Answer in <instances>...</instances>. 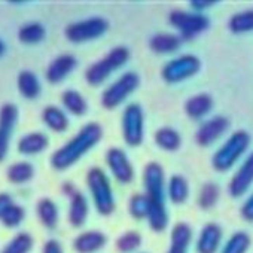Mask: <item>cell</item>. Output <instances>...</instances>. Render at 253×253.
Listing matches in <instances>:
<instances>
[{"instance_id": "25", "label": "cell", "mask_w": 253, "mask_h": 253, "mask_svg": "<svg viewBox=\"0 0 253 253\" xmlns=\"http://www.w3.org/2000/svg\"><path fill=\"white\" fill-rule=\"evenodd\" d=\"M180 43L182 39L173 33H158L151 39L149 46L157 54H170L177 51L180 48Z\"/></svg>"}, {"instance_id": "40", "label": "cell", "mask_w": 253, "mask_h": 253, "mask_svg": "<svg viewBox=\"0 0 253 253\" xmlns=\"http://www.w3.org/2000/svg\"><path fill=\"white\" fill-rule=\"evenodd\" d=\"M217 2L216 0H192V2H189L191 8L195 9V11H204V9H209L211 6H214Z\"/></svg>"}, {"instance_id": "1", "label": "cell", "mask_w": 253, "mask_h": 253, "mask_svg": "<svg viewBox=\"0 0 253 253\" xmlns=\"http://www.w3.org/2000/svg\"><path fill=\"white\" fill-rule=\"evenodd\" d=\"M143 183L146 195L151 200V211L148 216L149 226L155 232H163L169 225V211L166 207V176L163 167L151 161L143 170Z\"/></svg>"}, {"instance_id": "35", "label": "cell", "mask_w": 253, "mask_h": 253, "mask_svg": "<svg viewBox=\"0 0 253 253\" xmlns=\"http://www.w3.org/2000/svg\"><path fill=\"white\" fill-rule=\"evenodd\" d=\"M33 247V238L27 232L17 234L0 253H29Z\"/></svg>"}, {"instance_id": "37", "label": "cell", "mask_w": 253, "mask_h": 253, "mask_svg": "<svg viewBox=\"0 0 253 253\" xmlns=\"http://www.w3.org/2000/svg\"><path fill=\"white\" fill-rule=\"evenodd\" d=\"M24 216H26L24 209H23L21 206H18V204L14 203V204L9 207V210L5 213V216H3L2 219H0V220H2V223H3L6 228H15V226H18V225L23 222Z\"/></svg>"}, {"instance_id": "8", "label": "cell", "mask_w": 253, "mask_h": 253, "mask_svg": "<svg viewBox=\"0 0 253 253\" xmlns=\"http://www.w3.org/2000/svg\"><path fill=\"white\" fill-rule=\"evenodd\" d=\"M170 24L179 30L180 39L183 41H191L195 39L198 35L206 32L209 29V18L201 15V14H192V12H185V11H171L169 15Z\"/></svg>"}, {"instance_id": "21", "label": "cell", "mask_w": 253, "mask_h": 253, "mask_svg": "<svg viewBox=\"0 0 253 253\" xmlns=\"http://www.w3.org/2000/svg\"><path fill=\"white\" fill-rule=\"evenodd\" d=\"M213 107V98L209 94H197L186 100L185 103V112L192 119H200L204 115H207Z\"/></svg>"}, {"instance_id": "23", "label": "cell", "mask_w": 253, "mask_h": 253, "mask_svg": "<svg viewBox=\"0 0 253 253\" xmlns=\"http://www.w3.org/2000/svg\"><path fill=\"white\" fill-rule=\"evenodd\" d=\"M36 213L41 223L48 228L54 229L58 223V207L51 198H41L36 204Z\"/></svg>"}, {"instance_id": "3", "label": "cell", "mask_w": 253, "mask_h": 253, "mask_svg": "<svg viewBox=\"0 0 253 253\" xmlns=\"http://www.w3.org/2000/svg\"><path fill=\"white\" fill-rule=\"evenodd\" d=\"M250 146V136L244 130L232 133L228 140L214 152L211 166L216 171H228Z\"/></svg>"}, {"instance_id": "14", "label": "cell", "mask_w": 253, "mask_h": 253, "mask_svg": "<svg viewBox=\"0 0 253 253\" xmlns=\"http://www.w3.org/2000/svg\"><path fill=\"white\" fill-rule=\"evenodd\" d=\"M253 183V152L246 158V161L240 166L235 174L231 177L228 191L232 197L244 195Z\"/></svg>"}, {"instance_id": "15", "label": "cell", "mask_w": 253, "mask_h": 253, "mask_svg": "<svg viewBox=\"0 0 253 253\" xmlns=\"http://www.w3.org/2000/svg\"><path fill=\"white\" fill-rule=\"evenodd\" d=\"M76 64H78V61H76V58L73 55H70V54L58 55L57 58H54L49 63V66L46 69V73H45L46 81L49 84H60V82H63L75 70Z\"/></svg>"}, {"instance_id": "19", "label": "cell", "mask_w": 253, "mask_h": 253, "mask_svg": "<svg viewBox=\"0 0 253 253\" xmlns=\"http://www.w3.org/2000/svg\"><path fill=\"white\" fill-rule=\"evenodd\" d=\"M88 201L85 195L79 191H75L70 195V206H69V222L75 228H81L86 217H88Z\"/></svg>"}, {"instance_id": "32", "label": "cell", "mask_w": 253, "mask_h": 253, "mask_svg": "<svg viewBox=\"0 0 253 253\" xmlns=\"http://www.w3.org/2000/svg\"><path fill=\"white\" fill-rule=\"evenodd\" d=\"M115 246L121 253H133L142 246V235L137 231H126L116 238Z\"/></svg>"}, {"instance_id": "20", "label": "cell", "mask_w": 253, "mask_h": 253, "mask_svg": "<svg viewBox=\"0 0 253 253\" xmlns=\"http://www.w3.org/2000/svg\"><path fill=\"white\" fill-rule=\"evenodd\" d=\"M171 246L167 253H186L192 240V228L186 222H179L171 229Z\"/></svg>"}, {"instance_id": "39", "label": "cell", "mask_w": 253, "mask_h": 253, "mask_svg": "<svg viewBox=\"0 0 253 253\" xmlns=\"http://www.w3.org/2000/svg\"><path fill=\"white\" fill-rule=\"evenodd\" d=\"M12 204H14V201L9 194H5V192L0 194V219L5 216V213L9 210V207Z\"/></svg>"}, {"instance_id": "17", "label": "cell", "mask_w": 253, "mask_h": 253, "mask_svg": "<svg viewBox=\"0 0 253 253\" xmlns=\"http://www.w3.org/2000/svg\"><path fill=\"white\" fill-rule=\"evenodd\" d=\"M106 235L101 231H85L73 241V249L78 253H95L106 244Z\"/></svg>"}, {"instance_id": "6", "label": "cell", "mask_w": 253, "mask_h": 253, "mask_svg": "<svg viewBox=\"0 0 253 253\" xmlns=\"http://www.w3.org/2000/svg\"><path fill=\"white\" fill-rule=\"evenodd\" d=\"M140 85V78L134 72H126L112 85H109L101 94V106L104 109H115L126 100Z\"/></svg>"}, {"instance_id": "13", "label": "cell", "mask_w": 253, "mask_h": 253, "mask_svg": "<svg viewBox=\"0 0 253 253\" xmlns=\"http://www.w3.org/2000/svg\"><path fill=\"white\" fill-rule=\"evenodd\" d=\"M229 126V121L225 116H213L197 130L195 140L200 146H210L214 143Z\"/></svg>"}, {"instance_id": "27", "label": "cell", "mask_w": 253, "mask_h": 253, "mask_svg": "<svg viewBox=\"0 0 253 253\" xmlns=\"http://www.w3.org/2000/svg\"><path fill=\"white\" fill-rule=\"evenodd\" d=\"M155 143L164 151L174 152L180 148L182 137L171 126H163V128H160L155 133Z\"/></svg>"}, {"instance_id": "26", "label": "cell", "mask_w": 253, "mask_h": 253, "mask_svg": "<svg viewBox=\"0 0 253 253\" xmlns=\"http://www.w3.org/2000/svg\"><path fill=\"white\" fill-rule=\"evenodd\" d=\"M35 176V167L27 163V161H18L14 163L8 170H6V179L8 182L14 185H23L32 180Z\"/></svg>"}, {"instance_id": "29", "label": "cell", "mask_w": 253, "mask_h": 253, "mask_svg": "<svg viewBox=\"0 0 253 253\" xmlns=\"http://www.w3.org/2000/svg\"><path fill=\"white\" fill-rule=\"evenodd\" d=\"M189 195V185L180 174H174L169 180V198L174 204H183Z\"/></svg>"}, {"instance_id": "38", "label": "cell", "mask_w": 253, "mask_h": 253, "mask_svg": "<svg viewBox=\"0 0 253 253\" xmlns=\"http://www.w3.org/2000/svg\"><path fill=\"white\" fill-rule=\"evenodd\" d=\"M241 216L247 222H253V194L244 201L241 207Z\"/></svg>"}, {"instance_id": "9", "label": "cell", "mask_w": 253, "mask_h": 253, "mask_svg": "<svg viewBox=\"0 0 253 253\" xmlns=\"http://www.w3.org/2000/svg\"><path fill=\"white\" fill-rule=\"evenodd\" d=\"M109 29L107 20L103 17H92L84 21L72 23L66 27V38L72 43H84L103 36Z\"/></svg>"}, {"instance_id": "22", "label": "cell", "mask_w": 253, "mask_h": 253, "mask_svg": "<svg viewBox=\"0 0 253 253\" xmlns=\"http://www.w3.org/2000/svg\"><path fill=\"white\" fill-rule=\"evenodd\" d=\"M42 121L49 130L55 133H63L69 126L67 115L57 106H46L42 112Z\"/></svg>"}, {"instance_id": "11", "label": "cell", "mask_w": 253, "mask_h": 253, "mask_svg": "<svg viewBox=\"0 0 253 253\" xmlns=\"http://www.w3.org/2000/svg\"><path fill=\"white\" fill-rule=\"evenodd\" d=\"M18 121V109L12 103H5L0 107V163H3L9 152L11 139Z\"/></svg>"}, {"instance_id": "16", "label": "cell", "mask_w": 253, "mask_h": 253, "mask_svg": "<svg viewBox=\"0 0 253 253\" xmlns=\"http://www.w3.org/2000/svg\"><path fill=\"white\" fill-rule=\"evenodd\" d=\"M222 241V229L216 223H207L200 231L197 240V252L198 253H216L220 247Z\"/></svg>"}, {"instance_id": "10", "label": "cell", "mask_w": 253, "mask_h": 253, "mask_svg": "<svg viewBox=\"0 0 253 253\" xmlns=\"http://www.w3.org/2000/svg\"><path fill=\"white\" fill-rule=\"evenodd\" d=\"M200 69H201L200 58L195 55H191V54H185V55H180V57L169 61L163 67L161 75L166 82L176 84V82L186 81L188 78L197 75Z\"/></svg>"}, {"instance_id": "28", "label": "cell", "mask_w": 253, "mask_h": 253, "mask_svg": "<svg viewBox=\"0 0 253 253\" xmlns=\"http://www.w3.org/2000/svg\"><path fill=\"white\" fill-rule=\"evenodd\" d=\"M61 103L63 106L75 116H82L85 115V112L88 110V104L86 100L84 98V95L76 91V89H67L61 94Z\"/></svg>"}, {"instance_id": "24", "label": "cell", "mask_w": 253, "mask_h": 253, "mask_svg": "<svg viewBox=\"0 0 253 253\" xmlns=\"http://www.w3.org/2000/svg\"><path fill=\"white\" fill-rule=\"evenodd\" d=\"M17 86H18L20 94L29 100H35L41 94V82H39L38 76L30 70H23L18 75Z\"/></svg>"}, {"instance_id": "33", "label": "cell", "mask_w": 253, "mask_h": 253, "mask_svg": "<svg viewBox=\"0 0 253 253\" xmlns=\"http://www.w3.org/2000/svg\"><path fill=\"white\" fill-rule=\"evenodd\" d=\"M229 30L235 35L253 32V9L238 12L229 20Z\"/></svg>"}, {"instance_id": "42", "label": "cell", "mask_w": 253, "mask_h": 253, "mask_svg": "<svg viewBox=\"0 0 253 253\" xmlns=\"http://www.w3.org/2000/svg\"><path fill=\"white\" fill-rule=\"evenodd\" d=\"M5 49H6V46H5L3 41H0V57H2V55L5 54Z\"/></svg>"}, {"instance_id": "4", "label": "cell", "mask_w": 253, "mask_h": 253, "mask_svg": "<svg viewBox=\"0 0 253 253\" xmlns=\"http://www.w3.org/2000/svg\"><path fill=\"white\" fill-rule=\"evenodd\" d=\"M86 185L91 192L97 211L103 216H109L115 210V198L110 186V180L103 169L92 167L86 174Z\"/></svg>"}, {"instance_id": "34", "label": "cell", "mask_w": 253, "mask_h": 253, "mask_svg": "<svg viewBox=\"0 0 253 253\" xmlns=\"http://www.w3.org/2000/svg\"><path fill=\"white\" fill-rule=\"evenodd\" d=\"M128 211L134 219H148L151 211V200L146 194H134L128 203Z\"/></svg>"}, {"instance_id": "2", "label": "cell", "mask_w": 253, "mask_h": 253, "mask_svg": "<svg viewBox=\"0 0 253 253\" xmlns=\"http://www.w3.org/2000/svg\"><path fill=\"white\" fill-rule=\"evenodd\" d=\"M103 137L101 125L97 122H88L73 136L67 143L58 148L51 155V166L55 170H67L76 164L86 152H89Z\"/></svg>"}, {"instance_id": "18", "label": "cell", "mask_w": 253, "mask_h": 253, "mask_svg": "<svg viewBox=\"0 0 253 253\" xmlns=\"http://www.w3.org/2000/svg\"><path fill=\"white\" fill-rule=\"evenodd\" d=\"M48 145H49V140L45 133L33 131V133L23 136L18 140L17 149L23 155H38V154L43 152L48 148Z\"/></svg>"}, {"instance_id": "12", "label": "cell", "mask_w": 253, "mask_h": 253, "mask_svg": "<svg viewBox=\"0 0 253 253\" xmlns=\"http://www.w3.org/2000/svg\"><path fill=\"white\" fill-rule=\"evenodd\" d=\"M106 164L109 166L113 177L121 183H130L134 179V169L126 157V154L119 148H110L106 152Z\"/></svg>"}, {"instance_id": "31", "label": "cell", "mask_w": 253, "mask_h": 253, "mask_svg": "<svg viewBox=\"0 0 253 253\" xmlns=\"http://www.w3.org/2000/svg\"><path fill=\"white\" fill-rule=\"evenodd\" d=\"M250 243H252V240L247 232H243V231L235 232L223 244L220 253H247Z\"/></svg>"}, {"instance_id": "7", "label": "cell", "mask_w": 253, "mask_h": 253, "mask_svg": "<svg viewBox=\"0 0 253 253\" xmlns=\"http://www.w3.org/2000/svg\"><path fill=\"white\" fill-rule=\"evenodd\" d=\"M122 136L128 146H139L145 137V113L140 104L131 103L122 115Z\"/></svg>"}, {"instance_id": "36", "label": "cell", "mask_w": 253, "mask_h": 253, "mask_svg": "<svg viewBox=\"0 0 253 253\" xmlns=\"http://www.w3.org/2000/svg\"><path fill=\"white\" fill-rule=\"evenodd\" d=\"M219 186L216 183H206L203 185V188L200 189V195H198V204L203 210H209L211 209L217 200H219Z\"/></svg>"}, {"instance_id": "41", "label": "cell", "mask_w": 253, "mask_h": 253, "mask_svg": "<svg viewBox=\"0 0 253 253\" xmlns=\"http://www.w3.org/2000/svg\"><path fill=\"white\" fill-rule=\"evenodd\" d=\"M42 253H64L61 244L57 240H48L43 246V252Z\"/></svg>"}, {"instance_id": "5", "label": "cell", "mask_w": 253, "mask_h": 253, "mask_svg": "<svg viewBox=\"0 0 253 253\" xmlns=\"http://www.w3.org/2000/svg\"><path fill=\"white\" fill-rule=\"evenodd\" d=\"M130 58V51L125 46H115L113 49H110L104 58L92 63L86 72H85V79L89 85L92 86H98L101 85L115 70H118L119 67H122Z\"/></svg>"}, {"instance_id": "30", "label": "cell", "mask_w": 253, "mask_h": 253, "mask_svg": "<svg viewBox=\"0 0 253 253\" xmlns=\"http://www.w3.org/2000/svg\"><path fill=\"white\" fill-rule=\"evenodd\" d=\"M45 38V27L41 23H27L18 30V39L24 45H36Z\"/></svg>"}]
</instances>
